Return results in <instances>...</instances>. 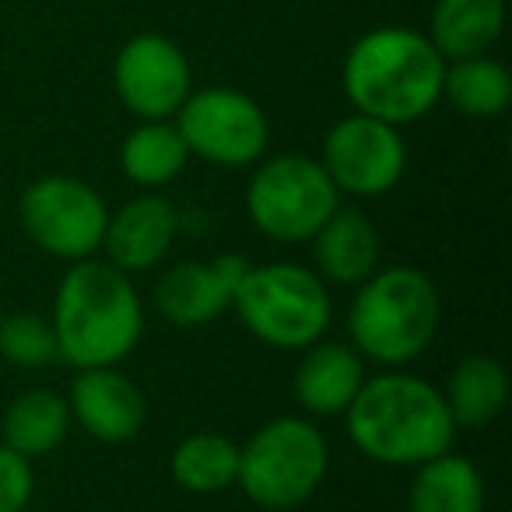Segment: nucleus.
Wrapping results in <instances>:
<instances>
[{
	"label": "nucleus",
	"mask_w": 512,
	"mask_h": 512,
	"mask_svg": "<svg viewBox=\"0 0 512 512\" xmlns=\"http://www.w3.org/2000/svg\"><path fill=\"white\" fill-rule=\"evenodd\" d=\"M50 323L60 362L71 369H102L134 355L144 334V306L130 274L88 256L60 278Z\"/></svg>",
	"instance_id": "obj_1"
},
{
	"label": "nucleus",
	"mask_w": 512,
	"mask_h": 512,
	"mask_svg": "<svg viewBox=\"0 0 512 512\" xmlns=\"http://www.w3.org/2000/svg\"><path fill=\"white\" fill-rule=\"evenodd\" d=\"M446 60L425 32L383 25L355 39L344 57V95L355 113L407 127L442 102Z\"/></svg>",
	"instance_id": "obj_2"
},
{
	"label": "nucleus",
	"mask_w": 512,
	"mask_h": 512,
	"mask_svg": "<svg viewBox=\"0 0 512 512\" xmlns=\"http://www.w3.org/2000/svg\"><path fill=\"white\" fill-rule=\"evenodd\" d=\"M344 421L358 453L383 467H418L456 442L442 390L400 369L365 379Z\"/></svg>",
	"instance_id": "obj_3"
},
{
	"label": "nucleus",
	"mask_w": 512,
	"mask_h": 512,
	"mask_svg": "<svg viewBox=\"0 0 512 512\" xmlns=\"http://www.w3.org/2000/svg\"><path fill=\"white\" fill-rule=\"evenodd\" d=\"M442 302L432 278L418 267H383L358 285L348 309L351 348L365 362L400 369L425 355L439 330Z\"/></svg>",
	"instance_id": "obj_4"
},
{
	"label": "nucleus",
	"mask_w": 512,
	"mask_h": 512,
	"mask_svg": "<svg viewBox=\"0 0 512 512\" xmlns=\"http://www.w3.org/2000/svg\"><path fill=\"white\" fill-rule=\"evenodd\" d=\"M232 309L256 341L278 351L309 348L334 320L327 281L302 264H249Z\"/></svg>",
	"instance_id": "obj_5"
},
{
	"label": "nucleus",
	"mask_w": 512,
	"mask_h": 512,
	"mask_svg": "<svg viewBox=\"0 0 512 512\" xmlns=\"http://www.w3.org/2000/svg\"><path fill=\"white\" fill-rule=\"evenodd\" d=\"M330 467V446L309 418H274L239 446V488L260 509H295L316 495Z\"/></svg>",
	"instance_id": "obj_6"
},
{
	"label": "nucleus",
	"mask_w": 512,
	"mask_h": 512,
	"mask_svg": "<svg viewBox=\"0 0 512 512\" xmlns=\"http://www.w3.org/2000/svg\"><path fill=\"white\" fill-rule=\"evenodd\" d=\"M337 204L341 193L309 155L267 158L246 186L249 221L274 242H309Z\"/></svg>",
	"instance_id": "obj_7"
},
{
	"label": "nucleus",
	"mask_w": 512,
	"mask_h": 512,
	"mask_svg": "<svg viewBox=\"0 0 512 512\" xmlns=\"http://www.w3.org/2000/svg\"><path fill=\"white\" fill-rule=\"evenodd\" d=\"M186 151L221 169H242L264 158L271 123L260 102L235 88H200L190 92L172 116Z\"/></svg>",
	"instance_id": "obj_8"
},
{
	"label": "nucleus",
	"mask_w": 512,
	"mask_h": 512,
	"mask_svg": "<svg viewBox=\"0 0 512 512\" xmlns=\"http://www.w3.org/2000/svg\"><path fill=\"white\" fill-rule=\"evenodd\" d=\"M22 228L43 253L57 260H88L102 249L109 207L99 190L78 176H43L25 186Z\"/></svg>",
	"instance_id": "obj_9"
},
{
	"label": "nucleus",
	"mask_w": 512,
	"mask_h": 512,
	"mask_svg": "<svg viewBox=\"0 0 512 512\" xmlns=\"http://www.w3.org/2000/svg\"><path fill=\"white\" fill-rule=\"evenodd\" d=\"M320 165L341 197H383L404 179L407 144L393 123L351 113L327 130Z\"/></svg>",
	"instance_id": "obj_10"
},
{
	"label": "nucleus",
	"mask_w": 512,
	"mask_h": 512,
	"mask_svg": "<svg viewBox=\"0 0 512 512\" xmlns=\"http://www.w3.org/2000/svg\"><path fill=\"white\" fill-rule=\"evenodd\" d=\"M113 85L137 120H172L193 92L190 60L172 39L141 32L116 53Z\"/></svg>",
	"instance_id": "obj_11"
},
{
	"label": "nucleus",
	"mask_w": 512,
	"mask_h": 512,
	"mask_svg": "<svg viewBox=\"0 0 512 512\" xmlns=\"http://www.w3.org/2000/svg\"><path fill=\"white\" fill-rule=\"evenodd\" d=\"M249 260L242 253H221L214 260L172 264L155 285V309L176 327H204L232 309Z\"/></svg>",
	"instance_id": "obj_12"
},
{
	"label": "nucleus",
	"mask_w": 512,
	"mask_h": 512,
	"mask_svg": "<svg viewBox=\"0 0 512 512\" xmlns=\"http://www.w3.org/2000/svg\"><path fill=\"white\" fill-rule=\"evenodd\" d=\"M67 407H71V421H78L95 442H106V446L137 439L148 421V400L141 386L123 376L116 365L78 369L67 393Z\"/></svg>",
	"instance_id": "obj_13"
},
{
	"label": "nucleus",
	"mask_w": 512,
	"mask_h": 512,
	"mask_svg": "<svg viewBox=\"0 0 512 512\" xmlns=\"http://www.w3.org/2000/svg\"><path fill=\"white\" fill-rule=\"evenodd\" d=\"M179 232V214L162 193L148 190L109 214L102 249L113 267L123 274H144L169 256Z\"/></svg>",
	"instance_id": "obj_14"
},
{
	"label": "nucleus",
	"mask_w": 512,
	"mask_h": 512,
	"mask_svg": "<svg viewBox=\"0 0 512 512\" xmlns=\"http://www.w3.org/2000/svg\"><path fill=\"white\" fill-rule=\"evenodd\" d=\"M365 358L344 341H316L302 348L295 369V400L309 418H337L365 386Z\"/></svg>",
	"instance_id": "obj_15"
},
{
	"label": "nucleus",
	"mask_w": 512,
	"mask_h": 512,
	"mask_svg": "<svg viewBox=\"0 0 512 512\" xmlns=\"http://www.w3.org/2000/svg\"><path fill=\"white\" fill-rule=\"evenodd\" d=\"M309 242H313L316 274L330 285L358 288L379 267L376 221L358 207L337 204Z\"/></svg>",
	"instance_id": "obj_16"
},
{
	"label": "nucleus",
	"mask_w": 512,
	"mask_h": 512,
	"mask_svg": "<svg viewBox=\"0 0 512 512\" xmlns=\"http://www.w3.org/2000/svg\"><path fill=\"white\" fill-rule=\"evenodd\" d=\"M505 25V0H435L428 43L442 60L481 57L498 43Z\"/></svg>",
	"instance_id": "obj_17"
},
{
	"label": "nucleus",
	"mask_w": 512,
	"mask_h": 512,
	"mask_svg": "<svg viewBox=\"0 0 512 512\" xmlns=\"http://www.w3.org/2000/svg\"><path fill=\"white\" fill-rule=\"evenodd\" d=\"M67 428H71L67 397L57 390H46V386L18 393L0 421L4 446L22 453L25 460H39V456L53 453L67 439Z\"/></svg>",
	"instance_id": "obj_18"
},
{
	"label": "nucleus",
	"mask_w": 512,
	"mask_h": 512,
	"mask_svg": "<svg viewBox=\"0 0 512 512\" xmlns=\"http://www.w3.org/2000/svg\"><path fill=\"white\" fill-rule=\"evenodd\" d=\"M407 505L411 512H484L481 470L463 453L446 449L414 467Z\"/></svg>",
	"instance_id": "obj_19"
},
{
	"label": "nucleus",
	"mask_w": 512,
	"mask_h": 512,
	"mask_svg": "<svg viewBox=\"0 0 512 512\" xmlns=\"http://www.w3.org/2000/svg\"><path fill=\"white\" fill-rule=\"evenodd\" d=\"M442 400H446L456 428H484L505 411L509 376L495 358L470 355L449 372L446 386H442Z\"/></svg>",
	"instance_id": "obj_20"
},
{
	"label": "nucleus",
	"mask_w": 512,
	"mask_h": 512,
	"mask_svg": "<svg viewBox=\"0 0 512 512\" xmlns=\"http://www.w3.org/2000/svg\"><path fill=\"white\" fill-rule=\"evenodd\" d=\"M186 162H190V151L172 120H141L120 148V169L127 172L130 183L144 190L172 183L186 169Z\"/></svg>",
	"instance_id": "obj_21"
},
{
	"label": "nucleus",
	"mask_w": 512,
	"mask_h": 512,
	"mask_svg": "<svg viewBox=\"0 0 512 512\" xmlns=\"http://www.w3.org/2000/svg\"><path fill=\"white\" fill-rule=\"evenodd\" d=\"M442 99L470 120H491L509 109L512 78L488 53L449 60L446 74H442Z\"/></svg>",
	"instance_id": "obj_22"
},
{
	"label": "nucleus",
	"mask_w": 512,
	"mask_h": 512,
	"mask_svg": "<svg viewBox=\"0 0 512 512\" xmlns=\"http://www.w3.org/2000/svg\"><path fill=\"white\" fill-rule=\"evenodd\" d=\"M169 470L190 495H221L239 481V446L221 432H193L172 449Z\"/></svg>",
	"instance_id": "obj_23"
},
{
	"label": "nucleus",
	"mask_w": 512,
	"mask_h": 512,
	"mask_svg": "<svg viewBox=\"0 0 512 512\" xmlns=\"http://www.w3.org/2000/svg\"><path fill=\"white\" fill-rule=\"evenodd\" d=\"M0 358H8L18 369H46L60 362L57 334L50 316L39 313H11L0 316Z\"/></svg>",
	"instance_id": "obj_24"
},
{
	"label": "nucleus",
	"mask_w": 512,
	"mask_h": 512,
	"mask_svg": "<svg viewBox=\"0 0 512 512\" xmlns=\"http://www.w3.org/2000/svg\"><path fill=\"white\" fill-rule=\"evenodd\" d=\"M36 495L32 460L0 442V512H25Z\"/></svg>",
	"instance_id": "obj_25"
},
{
	"label": "nucleus",
	"mask_w": 512,
	"mask_h": 512,
	"mask_svg": "<svg viewBox=\"0 0 512 512\" xmlns=\"http://www.w3.org/2000/svg\"><path fill=\"white\" fill-rule=\"evenodd\" d=\"M0 316H4V309H0Z\"/></svg>",
	"instance_id": "obj_26"
}]
</instances>
